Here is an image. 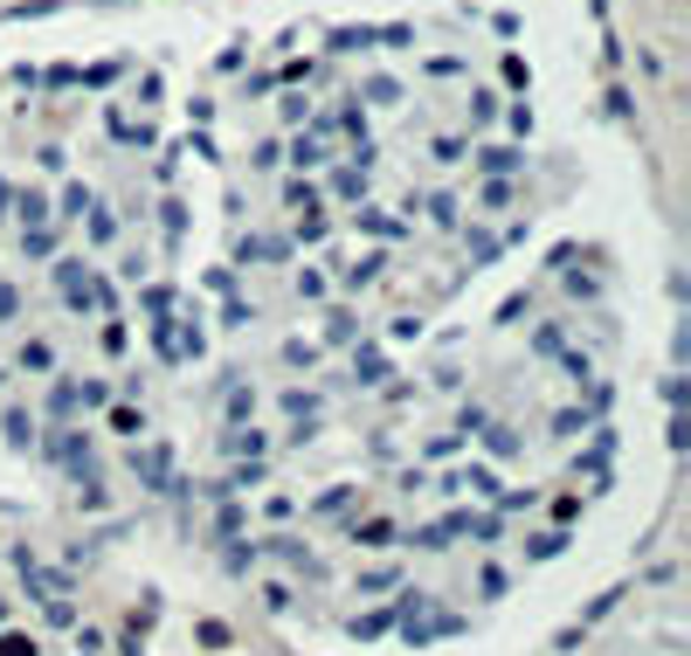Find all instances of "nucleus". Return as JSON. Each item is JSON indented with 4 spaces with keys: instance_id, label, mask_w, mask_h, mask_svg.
I'll return each mask as SVG.
<instances>
[{
    "instance_id": "obj_1",
    "label": "nucleus",
    "mask_w": 691,
    "mask_h": 656,
    "mask_svg": "<svg viewBox=\"0 0 691 656\" xmlns=\"http://www.w3.org/2000/svg\"><path fill=\"white\" fill-rule=\"evenodd\" d=\"M48 463H63L69 477H84V470L97 463V450H90L84 429H56V435H48Z\"/></svg>"
},
{
    "instance_id": "obj_2",
    "label": "nucleus",
    "mask_w": 691,
    "mask_h": 656,
    "mask_svg": "<svg viewBox=\"0 0 691 656\" xmlns=\"http://www.w3.org/2000/svg\"><path fill=\"white\" fill-rule=\"evenodd\" d=\"M132 470H139L145 491H181V484H173V450H166V442H152L145 456H132Z\"/></svg>"
},
{
    "instance_id": "obj_3",
    "label": "nucleus",
    "mask_w": 691,
    "mask_h": 656,
    "mask_svg": "<svg viewBox=\"0 0 691 656\" xmlns=\"http://www.w3.org/2000/svg\"><path fill=\"white\" fill-rule=\"evenodd\" d=\"M222 450L236 456V463H263V456H270V435L256 429V422H249V429L236 422V429H228V442H222Z\"/></svg>"
},
{
    "instance_id": "obj_4",
    "label": "nucleus",
    "mask_w": 691,
    "mask_h": 656,
    "mask_svg": "<svg viewBox=\"0 0 691 656\" xmlns=\"http://www.w3.org/2000/svg\"><path fill=\"white\" fill-rule=\"evenodd\" d=\"M14 366H21V374H56V346H48V338H29V332H21Z\"/></svg>"
},
{
    "instance_id": "obj_5",
    "label": "nucleus",
    "mask_w": 691,
    "mask_h": 656,
    "mask_svg": "<svg viewBox=\"0 0 691 656\" xmlns=\"http://www.w3.org/2000/svg\"><path fill=\"white\" fill-rule=\"evenodd\" d=\"M477 173H526V152L519 146H477Z\"/></svg>"
},
{
    "instance_id": "obj_6",
    "label": "nucleus",
    "mask_w": 691,
    "mask_h": 656,
    "mask_svg": "<svg viewBox=\"0 0 691 656\" xmlns=\"http://www.w3.org/2000/svg\"><path fill=\"white\" fill-rule=\"evenodd\" d=\"M608 456H616V429H595V442H587V456H574V477L587 470V477H602Z\"/></svg>"
},
{
    "instance_id": "obj_7",
    "label": "nucleus",
    "mask_w": 691,
    "mask_h": 656,
    "mask_svg": "<svg viewBox=\"0 0 691 656\" xmlns=\"http://www.w3.org/2000/svg\"><path fill=\"white\" fill-rule=\"evenodd\" d=\"M56 243H63V222H35V228H21V249H29L35 262L56 256Z\"/></svg>"
},
{
    "instance_id": "obj_8",
    "label": "nucleus",
    "mask_w": 691,
    "mask_h": 656,
    "mask_svg": "<svg viewBox=\"0 0 691 656\" xmlns=\"http://www.w3.org/2000/svg\"><path fill=\"white\" fill-rule=\"evenodd\" d=\"M511 201H519L511 173H484V180H477V207H511Z\"/></svg>"
},
{
    "instance_id": "obj_9",
    "label": "nucleus",
    "mask_w": 691,
    "mask_h": 656,
    "mask_svg": "<svg viewBox=\"0 0 691 656\" xmlns=\"http://www.w3.org/2000/svg\"><path fill=\"white\" fill-rule=\"evenodd\" d=\"M84 215H90V222H84V228H90V243H97V249H111V243H118V215H111L105 201H90Z\"/></svg>"
},
{
    "instance_id": "obj_10",
    "label": "nucleus",
    "mask_w": 691,
    "mask_h": 656,
    "mask_svg": "<svg viewBox=\"0 0 691 656\" xmlns=\"http://www.w3.org/2000/svg\"><path fill=\"white\" fill-rule=\"evenodd\" d=\"M256 560H263V553H256V539H242V533L222 539V567H228V573H249Z\"/></svg>"
},
{
    "instance_id": "obj_11",
    "label": "nucleus",
    "mask_w": 691,
    "mask_h": 656,
    "mask_svg": "<svg viewBox=\"0 0 691 656\" xmlns=\"http://www.w3.org/2000/svg\"><path fill=\"white\" fill-rule=\"evenodd\" d=\"M0 429H8V442H14V450H35V415H21V408H8V415H0Z\"/></svg>"
},
{
    "instance_id": "obj_12",
    "label": "nucleus",
    "mask_w": 691,
    "mask_h": 656,
    "mask_svg": "<svg viewBox=\"0 0 691 656\" xmlns=\"http://www.w3.org/2000/svg\"><path fill=\"white\" fill-rule=\"evenodd\" d=\"M353 546H395V518H353Z\"/></svg>"
},
{
    "instance_id": "obj_13",
    "label": "nucleus",
    "mask_w": 691,
    "mask_h": 656,
    "mask_svg": "<svg viewBox=\"0 0 691 656\" xmlns=\"http://www.w3.org/2000/svg\"><path fill=\"white\" fill-rule=\"evenodd\" d=\"M395 622H401L395 609H374V615H353L346 628H353V636H360V643H374V636H388V628H395Z\"/></svg>"
},
{
    "instance_id": "obj_14",
    "label": "nucleus",
    "mask_w": 691,
    "mask_h": 656,
    "mask_svg": "<svg viewBox=\"0 0 691 656\" xmlns=\"http://www.w3.org/2000/svg\"><path fill=\"white\" fill-rule=\"evenodd\" d=\"M256 601H263V615H298V594L284 581H263V588H256Z\"/></svg>"
},
{
    "instance_id": "obj_15",
    "label": "nucleus",
    "mask_w": 691,
    "mask_h": 656,
    "mask_svg": "<svg viewBox=\"0 0 691 656\" xmlns=\"http://www.w3.org/2000/svg\"><path fill=\"white\" fill-rule=\"evenodd\" d=\"M236 256H242V262H270V256H284V243H277V235H242Z\"/></svg>"
},
{
    "instance_id": "obj_16",
    "label": "nucleus",
    "mask_w": 691,
    "mask_h": 656,
    "mask_svg": "<svg viewBox=\"0 0 691 656\" xmlns=\"http://www.w3.org/2000/svg\"><path fill=\"white\" fill-rule=\"evenodd\" d=\"M353 497H360V491H353V484H332V491L318 497V505H312V512H318V518H346V512H353Z\"/></svg>"
},
{
    "instance_id": "obj_17",
    "label": "nucleus",
    "mask_w": 691,
    "mask_h": 656,
    "mask_svg": "<svg viewBox=\"0 0 691 656\" xmlns=\"http://www.w3.org/2000/svg\"><path fill=\"white\" fill-rule=\"evenodd\" d=\"M360 228H367V235H380V243H401V235H408L395 215H380V207H360Z\"/></svg>"
},
{
    "instance_id": "obj_18",
    "label": "nucleus",
    "mask_w": 691,
    "mask_h": 656,
    "mask_svg": "<svg viewBox=\"0 0 691 656\" xmlns=\"http://www.w3.org/2000/svg\"><path fill=\"white\" fill-rule=\"evenodd\" d=\"M111 394H118L111 380H97V374H90V380H76V408H111Z\"/></svg>"
},
{
    "instance_id": "obj_19",
    "label": "nucleus",
    "mask_w": 691,
    "mask_h": 656,
    "mask_svg": "<svg viewBox=\"0 0 691 656\" xmlns=\"http://www.w3.org/2000/svg\"><path fill=\"white\" fill-rule=\"evenodd\" d=\"M291 291H298L304 304H325V298H332V283H325V270H298V283H291Z\"/></svg>"
},
{
    "instance_id": "obj_20",
    "label": "nucleus",
    "mask_w": 691,
    "mask_h": 656,
    "mask_svg": "<svg viewBox=\"0 0 691 656\" xmlns=\"http://www.w3.org/2000/svg\"><path fill=\"white\" fill-rule=\"evenodd\" d=\"M105 422H111V435H139V429H145V415H139L132 401H111V415H105Z\"/></svg>"
},
{
    "instance_id": "obj_21",
    "label": "nucleus",
    "mask_w": 691,
    "mask_h": 656,
    "mask_svg": "<svg viewBox=\"0 0 691 656\" xmlns=\"http://www.w3.org/2000/svg\"><path fill=\"white\" fill-rule=\"evenodd\" d=\"M42 622H48V628H76V601H69V594H48V601H42Z\"/></svg>"
},
{
    "instance_id": "obj_22",
    "label": "nucleus",
    "mask_w": 691,
    "mask_h": 656,
    "mask_svg": "<svg viewBox=\"0 0 691 656\" xmlns=\"http://www.w3.org/2000/svg\"><path fill=\"white\" fill-rule=\"evenodd\" d=\"M560 553H568V539H560V533H532L526 539V560H560Z\"/></svg>"
},
{
    "instance_id": "obj_23",
    "label": "nucleus",
    "mask_w": 691,
    "mask_h": 656,
    "mask_svg": "<svg viewBox=\"0 0 691 656\" xmlns=\"http://www.w3.org/2000/svg\"><path fill=\"white\" fill-rule=\"evenodd\" d=\"M380 262H388V256H360V262L346 270V291H367V283L380 277Z\"/></svg>"
},
{
    "instance_id": "obj_24",
    "label": "nucleus",
    "mask_w": 691,
    "mask_h": 656,
    "mask_svg": "<svg viewBox=\"0 0 691 656\" xmlns=\"http://www.w3.org/2000/svg\"><path fill=\"white\" fill-rule=\"evenodd\" d=\"M139 304L152 311V319H166V311H173V283H145V291H139Z\"/></svg>"
},
{
    "instance_id": "obj_25",
    "label": "nucleus",
    "mask_w": 691,
    "mask_h": 656,
    "mask_svg": "<svg viewBox=\"0 0 691 656\" xmlns=\"http://www.w3.org/2000/svg\"><path fill=\"white\" fill-rule=\"evenodd\" d=\"M532 353H540V359L568 353V325H540V338H532Z\"/></svg>"
},
{
    "instance_id": "obj_26",
    "label": "nucleus",
    "mask_w": 691,
    "mask_h": 656,
    "mask_svg": "<svg viewBox=\"0 0 691 656\" xmlns=\"http://www.w3.org/2000/svg\"><path fill=\"white\" fill-rule=\"evenodd\" d=\"M97 346H105L111 359H125V353H132V338H125V325H118V319H105V332H97Z\"/></svg>"
},
{
    "instance_id": "obj_27",
    "label": "nucleus",
    "mask_w": 691,
    "mask_h": 656,
    "mask_svg": "<svg viewBox=\"0 0 691 656\" xmlns=\"http://www.w3.org/2000/svg\"><path fill=\"white\" fill-rule=\"evenodd\" d=\"M48 415H56V422H69V415H76V380H56V394H48Z\"/></svg>"
},
{
    "instance_id": "obj_28",
    "label": "nucleus",
    "mask_w": 691,
    "mask_h": 656,
    "mask_svg": "<svg viewBox=\"0 0 691 656\" xmlns=\"http://www.w3.org/2000/svg\"><path fill=\"white\" fill-rule=\"evenodd\" d=\"M90 207V187H63V201H56V222H76Z\"/></svg>"
},
{
    "instance_id": "obj_29",
    "label": "nucleus",
    "mask_w": 691,
    "mask_h": 656,
    "mask_svg": "<svg viewBox=\"0 0 691 656\" xmlns=\"http://www.w3.org/2000/svg\"><path fill=\"white\" fill-rule=\"evenodd\" d=\"M14 319H21V283L0 277V325H14Z\"/></svg>"
},
{
    "instance_id": "obj_30",
    "label": "nucleus",
    "mask_w": 691,
    "mask_h": 656,
    "mask_svg": "<svg viewBox=\"0 0 691 656\" xmlns=\"http://www.w3.org/2000/svg\"><path fill=\"white\" fill-rule=\"evenodd\" d=\"M35 222H56V207H48L42 194H21V228H35Z\"/></svg>"
},
{
    "instance_id": "obj_31",
    "label": "nucleus",
    "mask_w": 691,
    "mask_h": 656,
    "mask_svg": "<svg viewBox=\"0 0 691 656\" xmlns=\"http://www.w3.org/2000/svg\"><path fill=\"white\" fill-rule=\"evenodd\" d=\"M395 581H401V567H367V573H360V588H367V594H388Z\"/></svg>"
},
{
    "instance_id": "obj_32",
    "label": "nucleus",
    "mask_w": 691,
    "mask_h": 656,
    "mask_svg": "<svg viewBox=\"0 0 691 656\" xmlns=\"http://www.w3.org/2000/svg\"><path fill=\"white\" fill-rule=\"evenodd\" d=\"M484 450H492V456H519V429H492V435H484Z\"/></svg>"
},
{
    "instance_id": "obj_33",
    "label": "nucleus",
    "mask_w": 691,
    "mask_h": 656,
    "mask_svg": "<svg viewBox=\"0 0 691 656\" xmlns=\"http://www.w3.org/2000/svg\"><path fill=\"white\" fill-rule=\"evenodd\" d=\"M429 215H436V228H456L464 207H456V194H436V201H429Z\"/></svg>"
},
{
    "instance_id": "obj_34",
    "label": "nucleus",
    "mask_w": 691,
    "mask_h": 656,
    "mask_svg": "<svg viewBox=\"0 0 691 656\" xmlns=\"http://www.w3.org/2000/svg\"><path fill=\"white\" fill-rule=\"evenodd\" d=\"M76 656H105V628H84V622H76Z\"/></svg>"
},
{
    "instance_id": "obj_35",
    "label": "nucleus",
    "mask_w": 691,
    "mask_h": 656,
    "mask_svg": "<svg viewBox=\"0 0 691 656\" xmlns=\"http://www.w3.org/2000/svg\"><path fill=\"white\" fill-rule=\"evenodd\" d=\"M492 118H498V97L477 90V97H471V125H492Z\"/></svg>"
},
{
    "instance_id": "obj_36",
    "label": "nucleus",
    "mask_w": 691,
    "mask_h": 656,
    "mask_svg": "<svg viewBox=\"0 0 691 656\" xmlns=\"http://www.w3.org/2000/svg\"><path fill=\"white\" fill-rule=\"evenodd\" d=\"M477 594L498 601V594H505V567H484V573H477Z\"/></svg>"
},
{
    "instance_id": "obj_37",
    "label": "nucleus",
    "mask_w": 691,
    "mask_h": 656,
    "mask_svg": "<svg viewBox=\"0 0 691 656\" xmlns=\"http://www.w3.org/2000/svg\"><path fill=\"white\" fill-rule=\"evenodd\" d=\"M0 656H42V649H35V636H8L0 628Z\"/></svg>"
},
{
    "instance_id": "obj_38",
    "label": "nucleus",
    "mask_w": 691,
    "mask_h": 656,
    "mask_svg": "<svg viewBox=\"0 0 691 656\" xmlns=\"http://www.w3.org/2000/svg\"><path fill=\"white\" fill-rule=\"evenodd\" d=\"M249 415H256V394H228V429L249 422Z\"/></svg>"
},
{
    "instance_id": "obj_39",
    "label": "nucleus",
    "mask_w": 691,
    "mask_h": 656,
    "mask_svg": "<svg viewBox=\"0 0 691 656\" xmlns=\"http://www.w3.org/2000/svg\"><path fill=\"white\" fill-rule=\"evenodd\" d=\"M663 408H684V374H678V366L663 374Z\"/></svg>"
},
{
    "instance_id": "obj_40",
    "label": "nucleus",
    "mask_w": 691,
    "mask_h": 656,
    "mask_svg": "<svg viewBox=\"0 0 691 656\" xmlns=\"http://www.w3.org/2000/svg\"><path fill=\"white\" fill-rule=\"evenodd\" d=\"M581 505H587V497H553V525H574Z\"/></svg>"
},
{
    "instance_id": "obj_41",
    "label": "nucleus",
    "mask_w": 691,
    "mask_h": 656,
    "mask_svg": "<svg viewBox=\"0 0 691 656\" xmlns=\"http://www.w3.org/2000/svg\"><path fill=\"white\" fill-rule=\"evenodd\" d=\"M194 636H201V643H208V649H228V622H201V628H194Z\"/></svg>"
},
{
    "instance_id": "obj_42",
    "label": "nucleus",
    "mask_w": 691,
    "mask_h": 656,
    "mask_svg": "<svg viewBox=\"0 0 691 656\" xmlns=\"http://www.w3.org/2000/svg\"><path fill=\"white\" fill-rule=\"evenodd\" d=\"M325 338H332V346H346V338H353V319H346V311H332V325H325Z\"/></svg>"
},
{
    "instance_id": "obj_43",
    "label": "nucleus",
    "mask_w": 691,
    "mask_h": 656,
    "mask_svg": "<svg viewBox=\"0 0 691 656\" xmlns=\"http://www.w3.org/2000/svg\"><path fill=\"white\" fill-rule=\"evenodd\" d=\"M160 222H166V235H181V228H187V207H181V201H166V207H160Z\"/></svg>"
},
{
    "instance_id": "obj_44",
    "label": "nucleus",
    "mask_w": 691,
    "mask_h": 656,
    "mask_svg": "<svg viewBox=\"0 0 691 656\" xmlns=\"http://www.w3.org/2000/svg\"><path fill=\"white\" fill-rule=\"evenodd\" d=\"M553 429H560V435H574V429H587V408H568V415H553Z\"/></svg>"
},
{
    "instance_id": "obj_45",
    "label": "nucleus",
    "mask_w": 691,
    "mask_h": 656,
    "mask_svg": "<svg viewBox=\"0 0 691 656\" xmlns=\"http://www.w3.org/2000/svg\"><path fill=\"white\" fill-rule=\"evenodd\" d=\"M118 656H145V636H132V628H125V636H118Z\"/></svg>"
},
{
    "instance_id": "obj_46",
    "label": "nucleus",
    "mask_w": 691,
    "mask_h": 656,
    "mask_svg": "<svg viewBox=\"0 0 691 656\" xmlns=\"http://www.w3.org/2000/svg\"><path fill=\"white\" fill-rule=\"evenodd\" d=\"M0 628H8V609H0Z\"/></svg>"
}]
</instances>
